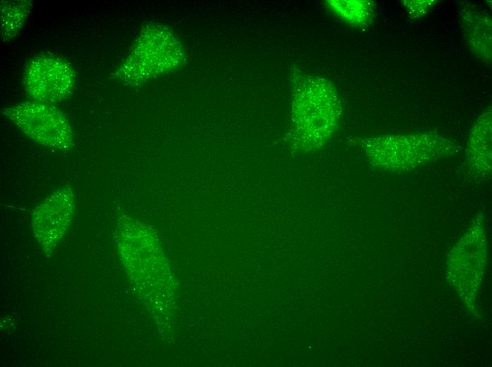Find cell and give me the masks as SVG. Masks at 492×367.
I'll use <instances>...</instances> for the list:
<instances>
[{
  "label": "cell",
  "instance_id": "obj_1",
  "mask_svg": "<svg viewBox=\"0 0 492 367\" xmlns=\"http://www.w3.org/2000/svg\"><path fill=\"white\" fill-rule=\"evenodd\" d=\"M294 86L292 107L293 145L303 150L322 145L334 131L340 114L335 88L323 78L300 75Z\"/></svg>",
  "mask_w": 492,
  "mask_h": 367
},
{
  "label": "cell",
  "instance_id": "obj_2",
  "mask_svg": "<svg viewBox=\"0 0 492 367\" xmlns=\"http://www.w3.org/2000/svg\"><path fill=\"white\" fill-rule=\"evenodd\" d=\"M3 114L28 137L52 150L66 152L73 145L66 116L52 104L28 102L4 109Z\"/></svg>",
  "mask_w": 492,
  "mask_h": 367
},
{
  "label": "cell",
  "instance_id": "obj_3",
  "mask_svg": "<svg viewBox=\"0 0 492 367\" xmlns=\"http://www.w3.org/2000/svg\"><path fill=\"white\" fill-rule=\"evenodd\" d=\"M74 79L71 66L64 59L43 54L35 56L28 65L24 84L33 101L53 104L71 92Z\"/></svg>",
  "mask_w": 492,
  "mask_h": 367
},
{
  "label": "cell",
  "instance_id": "obj_4",
  "mask_svg": "<svg viewBox=\"0 0 492 367\" xmlns=\"http://www.w3.org/2000/svg\"><path fill=\"white\" fill-rule=\"evenodd\" d=\"M74 208L72 188L66 186L56 190L34 210L35 236L41 246L49 251L64 234Z\"/></svg>",
  "mask_w": 492,
  "mask_h": 367
},
{
  "label": "cell",
  "instance_id": "obj_5",
  "mask_svg": "<svg viewBox=\"0 0 492 367\" xmlns=\"http://www.w3.org/2000/svg\"><path fill=\"white\" fill-rule=\"evenodd\" d=\"M329 8L347 23L362 26L373 14V6L366 1H329Z\"/></svg>",
  "mask_w": 492,
  "mask_h": 367
},
{
  "label": "cell",
  "instance_id": "obj_6",
  "mask_svg": "<svg viewBox=\"0 0 492 367\" xmlns=\"http://www.w3.org/2000/svg\"><path fill=\"white\" fill-rule=\"evenodd\" d=\"M13 1L1 4V32L7 30L2 34V37H12L23 26L25 19L30 10V3L26 1Z\"/></svg>",
  "mask_w": 492,
  "mask_h": 367
}]
</instances>
